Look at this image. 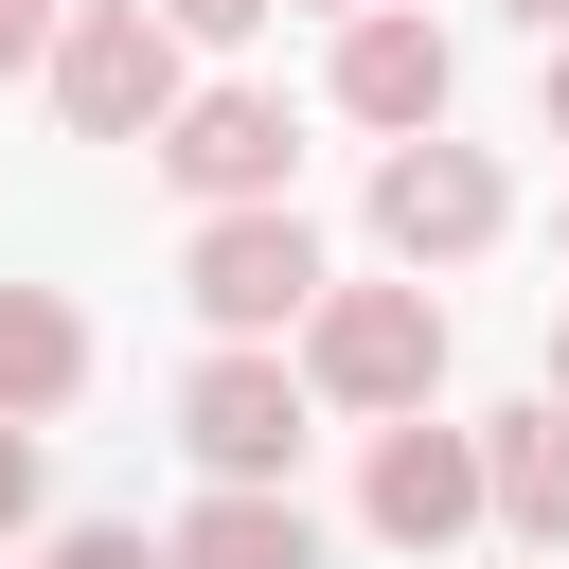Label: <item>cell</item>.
<instances>
[{"label": "cell", "instance_id": "cell-18", "mask_svg": "<svg viewBox=\"0 0 569 569\" xmlns=\"http://www.w3.org/2000/svg\"><path fill=\"white\" fill-rule=\"evenodd\" d=\"M551 409H569V320H551Z\"/></svg>", "mask_w": 569, "mask_h": 569}, {"label": "cell", "instance_id": "cell-12", "mask_svg": "<svg viewBox=\"0 0 569 569\" xmlns=\"http://www.w3.org/2000/svg\"><path fill=\"white\" fill-rule=\"evenodd\" d=\"M53 569H178V551H160V533H124V516H107V533H71V551H53Z\"/></svg>", "mask_w": 569, "mask_h": 569}, {"label": "cell", "instance_id": "cell-8", "mask_svg": "<svg viewBox=\"0 0 569 569\" xmlns=\"http://www.w3.org/2000/svg\"><path fill=\"white\" fill-rule=\"evenodd\" d=\"M445 89H462V53H445L427 18H391V0H356V18H338V107H356V124H391V142H409V124H445Z\"/></svg>", "mask_w": 569, "mask_h": 569}, {"label": "cell", "instance_id": "cell-5", "mask_svg": "<svg viewBox=\"0 0 569 569\" xmlns=\"http://www.w3.org/2000/svg\"><path fill=\"white\" fill-rule=\"evenodd\" d=\"M356 516H373L391 551H462V533H480V427L373 409V480H356Z\"/></svg>", "mask_w": 569, "mask_h": 569}, {"label": "cell", "instance_id": "cell-19", "mask_svg": "<svg viewBox=\"0 0 569 569\" xmlns=\"http://www.w3.org/2000/svg\"><path fill=\"white\" fill-rule=\"evenodd\" d=\"M320 18H356V0H320Z\"/></svg>", "mask_w": 569, "mask_h": 569}, {"label": "cell", "instance_id": "cell-9", "mask_svg": "<svg viewBox=\"0 0 569 569\" xmlns=\"http://www.w3.org/2000/svg\"><path fill=\"white\" fill-rule=\"evenodd\" d=\"M480 516L533 533V551H569V409H551V391L480 427Z\"/></svg>", "mask_w": 569, "mask_h": 569}, {"label": "cell", "instance_id": "cell-17", "mask_svg": "<svg viewBox=\"0 0 569 569\" xmlns=\"http://www.w3.org/2000/svg\"><path fill=\"white\" fill-rule=\"evenodd\" d=\"M551 142H569V36H551Z\"/></svg>", "mask_w": 569, "mask_h": 569}, {"label": "cell", "instance_id": "cell-3", "mask_svg": "<svg viewBox=\"0 0 569 569\" xmlns=\"http://www.w3.org/2000/svg\"><path fill=\"white\" fill-rule=\"evenodd\" d=\"M178 284H196V320H213V338H267V320H302V302H320V231H302L284 196H231V213H196Z\"/></svg>", "mask_w": 569, "mask_h": 569}, {"label": "cell", "instance_id": "cell-11", "mask_svg": "<svg viewBox=\"0 0 569 569\" xmlns=\"http://www.w3.org/2000/svg\"><path fill=\"white\" fill-rule=\"evenodd\" d=\"M71 391H89V320H71L53 284H0V409H18V427H53Z\"/></svg>", "mask_w": 569, "mask_h": 569}, {"label": "cell", "instance_id": "cell-7", "mask_svg": "<svg viewBox=\"0 0 569 569\" xmlns=\"http://www.w3.org/2000/svg\"><path fill=\"white\" fill-rule=\"evenodd\" d=\"M284 89H178L160 107V178L196 196V213H231V196H284Z\"/></svg>", "mask_w": 569, "mask_h": 569}, {"label": "cell", "instance_id": "cell-2", "mask_svg": "<svg viewBox=\"0 0 569 569\" xmlns=\"http://www.w3.org/2000/svg\"><path fill=\"white\" fill-rule=\"evenodd\" d=\"M53 107H71V142H160V107H178L160 0H71L53 18Z\"/></svg>", "mask_w": 569, "mask_h": 569}, {"label": "cell", "instance_id": "cell-13", "mask_svg": "<svg viewBox=\"0 0 569 569\" xmlns=\"http://www.w3.org/2000/svg\"><path fill=\"white\" fill-rule=\"evenodd\" d=\"M53 18L71 0H0V71H53Z\"/></svg>", "mask_w": 569, "mask_h": 569}, {"label": "cell", "instance_id": "cell-10", "mask_svg": "<svg viewBox=\"0 0 569 569\" xmlns=\"http://www.w3.org/2000/svg\"><path fill=\"white\" fill-rule=\"evenodd\" d=\"M160 551H178V569H320V533H302V498H284V480H213Z\"/></svg>", "mask_w": 569, "mask_h": 569}, {"label": "cell", "instance_id": "cell-16", "mask_svg": "<svg viewBox=\"0 0 569 569\" xmlns=\"http://www.w3.org/2000/svg\"><path fill=\"white\" fill-rule=\"evenodd\" d=\"M498 18H533V36H569V0H498Z\"/></svg>", "mask_w": 569, "mask_h": 569}, {"label": "cell", "instance_id": "cell-4", "mask_svg": "<svg viewBox=\"0 0 569 569\" xmlns=\"http://www.w3.org/2000/svg\"><path fill=\"white\" fill-rule=\"evenodd\" d=\"M498 213H516V196H498V160H480V142H445V124H409V142L373 160V231H391L409 267H462V249H498Z\"/></svg>", "mask_w": 569, "mask_h": 569}, {"label": "cell", "instance_id": "cell-15", "mask_svg": "<svg viewBox=\"0 0 569 569\" xmlns=\"http://www.w3.org/2000/svg\"><path fill=\"white\" fill-rule=\"evenodd\" d=\"M267 0H160V36H249Z\"/></svg>", "mask_w": 569, "mask_h": 569}, {"label": "cell", "instance_id": "cell-14", "mask_svg": "<svg viewBox=\"0 0 569 569\" xmlns=\"http://www.w3.org/2000/svg\"><path fill=\"white\" fill-rule=\"evenodd\" d=\"M18 516H36V427L0 409V533H18Z\"/></svg>", "mask_w": 569, "mask_h": 569}, {"label": "cell", "instance_id": "cell-6", "mask_svg": "<svg viewBox=\"0 0 569 569\" xmlns=\"http://www.w3.org/2000/svg\"><path fill=\"white\" fill-rule=\"evenodd\" d=\"M178 445H196L213 480H284V462H302V373L249 356V338L196 356V373H178Z\"/></svg>", "mask_w": 569, "mask_h": 569}, {"label": "cell", "instance_id": "cell-1", "mask_svg": "<svg viewBox=\"0 0 569 569\" xmlns=\"http://www.w3.org/2000/svg\"><path fill=\"white\" fill-rule=\"evenodd\" d=\"M302 391L320 409H427L445 391V302L427 284H320L302 302Z\"/></svg>", "mask_w": 569, "mask_h": 569}]
</instances>
